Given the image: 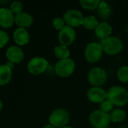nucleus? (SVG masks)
Listing matches in <instances>:
<instances>
[{"mask_svg": "<svg viewBox=\"0 0 128 128\" xmlns=\"http://www.w3.org/2000/svg\"><path fill=\"white\" fill-rule=\"evenodd\" d=\"M109 128V127H108V128Z\"/></svg>", "mask_w": 128, "mask_h": 128, "instance_id": "nucleus-31", "label": "nucleus"}, {"mask_svg": "<svg viewBox=\"0 0 128 128\" xmlns=\"http://www.w3.org/2000/svg\"><path fill=\"white\" fill-rule=\"evenodd\" d=\"M117 76L118 80L122 82H128V66L122 67L117 72Z\"/></svg>", "mask_w": 128, "mask_h": 128, "instance_id": "nucleus-23", "label": "nucleus"}, {"mask_svg": "<svg viewBox=\"0 0 128 128\" xmlns=\"http://www.w3.org/2000/svg\"><path fill=\"white\" fill-rule=\"evenodd\" d=\"M76 38V32L74 28L66 25L58 34V40L61 45L69 46L73 44Z\"/></svg>", "mask_w": 128, "mask_h": 128, "instance_id": "nucleus-10", "label": "nucleus"}, {"mask_svg": "<svg viewBox=\"0 0 128 128\" xmlns=\"http://www.w3.org/2000/svg\"><path fill=\"white\" fill-rule=\"evenodd\" d=\"M14 15L10 8H0V26L3 28H10L14 22Z\"/></svg>", "mask_w": 128, "mask_h": 128, "instance_id": "nucleus-13", "label": "nucleus"}, {"mask_svg": "<svg viewBox=\"0 0 128 128\" xmlns=\"http://www.w3.org/2000/svg\"><path fill=\"white\" fill-rule=\"evenodd\" d=\"M84 16L82 14L75 9L68 10L64 14V20L70 27H77L82 25Z\"/></svg>", "mask_w": 128, "mask_h": 128, "instance_id": "nucleus-9", "label": "nucleus"}, {"mask_svg": "<svg viewBox=\"0 0 128 128\" xmlns=\"http://www.w3.org/2000/svg\"><path fill=\"white\" fill-rule=\"evenodd\" d=\"M107 100L114 106H125L128 103V92L123 87L112 86L107 92Z\"/></svg>", "mask_w": 128, "mask_h": 128, "instance_id": "nucleus-1", "label": "nucleus"}, {"mask_svg": "<svg viewBox=\"0 0 128 128\" xmlns=\"http://www.w3.org/2000/svg\"><path fill=\"white\" fill-rule=\"evenodd\" d=\"M52 25L56 29L61 31L65 26V22L64 19L61 17H56L52 21Z\"/></svg>", "mask_w": 128, "mask_h": 128, "instance_id": "nucleus-26", "label": "nucleus"}, {"mask_svg": "<svg viewBox=\"0 0 128 128\" xmlns=\"http://www.w3.org/2000/svg\"><path fill=\"white\" fill-rule=\"evenodd\" d=\"M28 70L33 75H39L46 71L48 68V62L42 57H34L28 63Z\"/></svg>", "mask_w": 128, "mask_h": 128, "instance_id": "nucleus-7", "label": "nucleus"}, {"mask_svg": "<svg viewBox=\"0 0 128 128\" xmlns=\"http://www.w3.org/2000/svg\"><path fill=\"white\" fill-rule=\"evenodd\" d=\"M54 53L55 56L61 60L68 58L70 56V51L68 50L67 46L64 45H58L56 46L54 49Z\"/></svg>", "mask_w": 128, "mask_h": 128, "instance_id": "nucleus-21", "label": "nucleus"}, {"mask_svg": "<svg viewBox=\"0 0 128 128\" xmlns=\"http://www.w3.org/2000/svg\"><path fill=\"white\" fill-rule=\"evenodd\" d=\"M9 37L8 34L2 30H0V48L4 47L8 42Z\"/></svg>", "mask_w": 128, "mask_h": 128, "instance_id": "nucleus-27", "label": "nucleus"}, {"mask_svg": "<svg viewBox=\"0 0 128 128\" xmlns=\"http://www.w3.org/2000/svg\"><path fill=\"white\" fill-rule=\"evenodd\" d=\"M112 10L110 5L106 2H100L98 8V14L103 20H108L111 16Z\"/></svg>", "mask_w": 128, "mask_h": 128, "instance_id": "nucleus-18", "label": "nucleus"}, {"mask_svg": "<svg viewBox=\"0 0 128 128\" xmlns=\"http://www.w3.org/2000/svg\"><path fill=\"white\" fill-rule=\"evenodd\" d=\"M12 78V71L6 64L0 65V86L8 84Z\"/></svg>", "mask_w": 128, "mask_h": 128, "instance_id": "nucleus-17", "label": "nucleus"}, {"mask_svg": "<svg viewBox=\"0 0 128 128\" xmlns=\"http://www.w3.org/2000/svg\"><path fill=\"white\" fill-rule=\"evenodd\" d=\"M112 26L106 22H102L98 24L95 28V34L98 38L101 40H104L110 36L112 33Z\"/></svg>", "mask_w": 128, "mask_h": 128, "instance_id": "nucleus-16", "label": "nucleus"}, {"mask_svg": "<svg viewBox=\"0 0 128 128\" xmlns=\"http://www.w3.org/2000/svg\"><path fill=\"white\" fill-rule=\"evenodd\" d=\"M14 22L20 28H26L32 26L33 22V18L32 15L26 12H22L19 14L15 15L14 16Z\"/></svg>", "mask_w": 128, "mask_h": 128, "instance_id": "nucleus-14", "label": "nucleus"}, {"mask_svg": "<svg viewBox=\"0 0 128 128\" xmlns=\"http://www.w3.org/2000/svg\"><path fill=\"white\" fill-rule=\"evenodd\" d=\"M100 46L103 51L110 56L118 54L123 50L122 41L117 37L110 36L104 40H101Z\"/></svg>", "mask_w": 128, "mask_h": 128, "instance_id": "nucleus-2", "label": "nucleus"}, {"mask_svg": "<svg viewBox=\"0 0 128 128\" xmlns=\"http://www.w3.org/2000/svg\"><path fill=\"white\" fill-rule=\"evenodd\" d=\"M14 40L20 46H24L29 42V33L26 28H18L14 32Z\"/></svg>", "mask_w": 128, "mask_h": 128, "instance_id": "nucleus-15", "label": "nucleus"}, {"mask_svg": "<svg viewBox=\"0 0 128 128\" xmlns=\"http://www.w3.org/2000/svg\"><path fill=\"white\" fill-rule=\"evenodd\" d=\"M113 106H114V105L107 99L105 100L104 102H102L100 105V110L106 113H108L109 112H110L113 109Z\"/></svg>", "mask_w": 128, "mask_h": 128, "instance_id": "nucleus-25", "label": "nucleus"}, {"mask_svg": "<svg viewBox=\"0 0 128 128\" xmlns=\"http://www.w3.org/2000/svg\"><path fill=\"white\" fill-rule=\"evenodd\" d=\"M87 97L92 103L101 104L107 99V92L100 87H92L88 91Z\"/></svg>", "mask_w": 128, "mask_h": 128, "instance_id": "nucleus-11", "label": "nucleus"}, {"mask_svg": "<svg viewBox=\"0 0 128 128\" xmlns=\"http://www.w3.org/2000/svg\"><path fill=\"white\" fill-rule=\"evenodd\" d=\"M103 52L100 44L92 42L86 46L85 50V57L88 62L95 63L100 59Z\"/></svg>", "mask_w": 128, "mask_h": 128, "instance_id": "nucleus-6", "label": "nucleus"}, {"mask_svg": "<svg viewBox=\"0 0 128 128\" xmlns=\"http://www.w3.org/2000/svg\"><path fill=\"white\" fill-rule=\"evenodd\" d=\"M6 57L11 63H20L24 58L22 50L18 46H13L9 47L6 51Z\"/></svg>", "mask_w": 128, "mask_h": 128, "instance_id": "nucleus-12", "label": "nucleus"}, {"mask_svg": "<svg viewBox=\"0 0 128 128\" xmlns=\"http://www.w3.org/2000/svg\"><path fill=\"white\" fill-rule=\"evenodd\" d=\"M22 4L20 2H17V1H14L10 4V10L13 12L14 14H19L20 13L22 12Z\"/></svg>", "mask_w": 128, "mask_h": 128, "instance_id": "nucleus-24", "label": "nucleus"}, {"mask_svg": "<svg viewBox=\"0 0 128 128\" xmlns=\"http://www.w3.org/2000/svg\"><path fill=\"white\" fill-rule=\"evenodd\" d=\"M88 80L92 86L99 87L106 82L107 75L104 69L100 68H94L89 71Z\"/></svg>", "mask_w": 128, "mask_h": 128, "instance_id": "nucleus-8", "label": "nucleus"}, {"mask_svg": "<svg viewBox=\"0 0 128 128\" xmlns=\"http://www.w3.org/2000/svg\"><path fill=\"white\" fill-rule=\"evenodd\" d=\"M43 128H56L55 126H53V125H52V124H46V125H45L44 127Z\"/></svg>", "mask_w": 128, "mask_h": 128, "instance_id": "nucleus-28", "label": "nucleus"}, {"mask_svg": "<svg viewBox=\"0 0 128 128\" xmlns=\"http://www.w3.org/2000/svg\"><path fill=\"white\" fill-rule=\"evenodd\" d=\"M89 122L93 128H106L111 122L110 115L101 110H95L89 116Z\"/></svg>", "mask_w": 128, "mask_h": 128, "instance_id": "nucleus-3", "label": "nucleus"}, {"mask_svg": "<svg viewBox=\"0 0 128 128\" xmlns=\"http://www.w3.org/2000/svg\"><path fill=\"white\" fill-rule=\"evenodd\" d=\"M110 118H111V122H116V123L122 122L126 118V112L123 110L116 109L113 110L110 114Z\"/></svg>", "mask_w": 128, "mask_h": 128, "instance_id": "nucleus-20", "label": "nucleus"}, {"mask_svg": "<svg viewBox=\"0 0 128 128\" xmlns=\"http://www.w3.org/2000/svg\"><path fill=\"white\" fill-rule=\"evenodd\" d=\"M98 20L97 18L94 16H88L86 17H84L82 26L88 30H93L97 28L98 26Z\"/></svg>", "mask_w": 128, "mask_h": 128, "instance_id": "nucleus-19", "label": "nucleus"}, {"mask_svg": "<svg viewBox=\"0 0 128 128\" xmlns=\"http://www.w3.org/2000/svg\"><path fill=\"white\" fill-rule=\"evenodd\" d=\"M74 128L70 127V126H65V127H64V128Z\"/></svg>", "mask_w": 128, "mask_h": 128, "instance_id": "nucleus-30", "label": "nucleus"}, {"mask_svg": "<svg viewBox=\"0 0 128 128\" xmlns=\"http://www.w3.org/2000/svg\"><path fill=\"white\" fill-rule=\"evenodd\" d=\"M74 69L75 63L70 58L59 60L55 65V71L61 77L70 76L74 72Z\"/></svg>", "mask_w": 128, "mask_h": 128, "instance_id": "nucleus-4", "label": "nucleus"}, {"mask_svg": "<svg viewBox=\"0 0 128 128\" xmlns=\"http://www.w3.org/2000/svg\"><path fill=\"white\" fill-rule=\"evenodd\" d=\"M2 100H0V112L2 111Z\"/></svg>", "mask_w": 128, "mask_h": 128, "instance_id": "nucleus-29", "label": "nucleus"}, {"mask_svg": "<svg viewBox=\"0 0 128 128\" xmlns=\"http://www.w3.org/2000/svg\"><path fill=\"white\" fill-rule=\"evenodd\" d=\"M69 118V114L65 110L58 109L51 113L49 118V122L50 124L55 126L56 128H62L68 124Z\"/></svg>", "mask_w": 128, "mask_h": 128, "instance_id": "nucleus-5", "label": "nucleus"}, {"mask_svg": "<svg viewBox=\"0 0 128 128\" xmlns=\"http://www.w3.org/2000/svg\"><path fill=\"white\" fill-rule=\"evenodd\" d=\"M80 3L84 9L94 10L98 8L100 3V1L99 0H81Z\"/></svg>", "mask_w": 128, "mask_h": 128, "instance_id": "nucleus-22", "label": "nucleus"}]
</instances>
